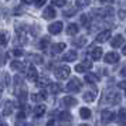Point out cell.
<instances>
[{
  "label": "cell",
  "instance_id": "cell-12",
  "mask_svg": "<svg viewBox=\"0 0 126 126\" xmlns=\"http://www.w3.org/2000/svg\"><path fill=\"white\" fill-rule=\"evenodd\" d=\"M27 78H29L30 81H37V78H38V74H37V69H35V67H29L27 68Z\"/></svg>",
  "mask_w": 126,
  "mask_h": 126
},
{
  "label": "cell",
  "instance_id": "cell-15",
  "mask_svg": "<svg viewBox=\"0 0 126 126\" xmlns=\"http://www.w3.org/2000/svg\"><path fill=\"white\" fill-rule=\"evenodd\" d=\"M63 103H64V106H67V108H72V106L77 105V99L72 96H65L63 99Z\"/></svg>",
  "mask_w": 126,
  "mask_h": 126
},
{
  "label": "cell",
  "instance_id": "cell-2",
  "mask_svg": "<svg viewBox=\"0 0 126 126\" xmlns=\"http://www.w3.org/2000/svg\"><path fill=\"white\" fill-rule=\"evenodd\" d=\"M71 74V68L67 67V65H61V67H58L55 69V77H57L58 79H67Z\"/></svg>",
  "mask_w": 126,
  "mask_h": 126
},
{
  "label": "cell",
  "instance_id": "cell-19",
  "mask_svg": "<svg viewBox=\"0 0 126 126\" xmlns=\"http://www.w3.org/2000/svg\"><path fill=\"white\" fill-rule=\"evenodd\" d=\"M10 67H12V69H17V71H23V69L26 68V64H24L23 61H13V63L10 64Z\"/></svg>",
  "mask_w": 126,
  "mask_h": 126
},
{
  "label": "cell",
  "instance_id": "cell-1",
  "mask_svg": "<svg viewBox=\"0 0 126 126\" xmlns=\"http://www.w3.org/2000/svg\"><path fill=\"white\" fill-rule=\"evenodd\" d=\"M103 101H105L106 103H109V105H118V103L120 102V95L118 94V92L109 91V92H106Z\"/></svg>",
  "mask_w": 126,
  "mask_h": 126
},
{
  "label": "cell",
  "instance_id": "cell-37",
  "mask_svg": "<svg viewBox=\"0 0 126 126\" xmlns=\"http://www.w3.org/2000/svg\"><path fill=\"white\" fill-rule=\"evenodd\" d=\"M13 54H14L16 57H21V55H23L24 52L21 51V50H14V51H13Z\"/></svg>",
  "mask_w": 126,
  "mask_h": 126
},
{
  "label": "cell",
  "instance_id": "cell-5",
  "mask_svg": "<svg viewBox=\"0 0 126 126\" xmlns=\"http://www.w3.org/2000/svg\"><path fill=\"white\" fill-rule=\"evenodd\" d=\"M110 34H112L110 30H103V31H101V33L95 37V41H96V43H105V41L109 40Z\"/></svg>",
  "mask_w": 126,
  "mask_h": 126
},
{
  "label": "cell",
  "instance_id": "cell-47",
  "mask_svg": "<svg viewBox=\"0 0 126 126\" xmlns=\"http://www.w3.org/2000/svg\"><path fill=\"white\" fill-rule=\"evenodd\" d=\"M0 126H7V123H4V122H3V123H0Z\"/></svg>",
  "mask_w": 126,
  "mask_h": 126
},
{
  "label": "cell",
  "instance_id": "cell-48",
  "mask_svg": "<svg viewBox=\"0 0 126 126\" xmlns=\"http://www.w3.org/2000/svg\"><path fill=\"white\" fill-rule=\"evenodd\" d=\"M79 126H89V125H86V123H84V125H79Z\"/></svg>",
  "mask_w": 126,
  "mask_h": 126
},
{
  "label": "cell",
  "instance_id": "cell-29",
  "mask_svg": "<svg viewBox=\"0 0 126 126\" xmlns=\"http://www.w3.org/2000/svg\"><path fill=\"white\" fill-rule=\"evenodd\" d=\"M89 3H91V0H77V7L84 9V7H86Z\"/></svg>",
  "mask_w": 126,
  "mask_h": 126
},
{
  "label": "cell",
  "instance_id": "cell-35",
  "mask_svg": "<svg viewBox=\"0 0 126 126\" xmlns=\"http://www.w3.org/2000/svg\"><path fill=\"white\" fill-rule=\"evenodd\" d=\"M85 69L86 68L82 65V64H78V65L75 67V71H77V72H85Z\"/></svg>",
  "mask_w": 126,
  "mask_h": 126
},
{
  "label": "cell",
  "instance_id": "cell-38",
  "mask_svg": "<svg viewBox=\"0 0 126 126\" xmlns=\"http://www.w3.org/2000/svg\"><path fill=\"white\" fill-rule=\"evenodd\" d=\"M6 55L4 54H0V65H4V63H6Z\"/></svg>",
  "mask_w": 126,
  "mask_h": 126
},
{
  "label": "cell",
  "instance_id": "cell-33",
  "mask_svg": "<svg viewBox=\"0 0 126 126\" xmlns=\"http://www.w3.org/2000/svg\"><path fill=\"white\" fill-rule=\"evenodd\" d=\"M75 14V9H69V10H65L64 12V16L65 17H71V16H74Z\"/></svg>",
  "mask_w": 126,
  "mask_h": 126
},
{
  "label": "cell",
  "instance_id": "cell-31",
  "mask_svg": "<svg viewBox=\"0 0 126 126\" xmlns=\"http://www.w3.org/2000/svg\"><path fill=\"white\" fill-rule=\"evenodd\" d=\"M81 64H82L86 69H92V61H91V60H88V58H86V60H84Z\"/></svg>",
  "mask_w": 126,
  "mask_h": 126
},
{
  "label": "cell",
  "instance_id": "cell-26",
  "mask_svg": "<svg viewBox=\"0 0 126 126\" xmlns=\"http://www.w3.org/2000/svg\"><path fill=\"white\" fill-rule=\"evenodd\" d=\"M47 85H50V79L48 78H40V79L37 81V86L38 88H44V86H47Z\"/></svg>",
  "mask_w": 126,
  "mask_h": 126
},
{
  "label": "cell",
  "instance_id": "cell-30",
  "mask_svg": "<svg viewBox=\"0 0 126 126\" xmlns=\"http://www.w3.org/2000/svg\"><path fill=\"white\" fill-rule=\"evenodd\" d=\"M31 58H33V61H34L35 64H43V63H44L43 57H41V55H38V54H33V55H31Z\"/></svg>",
  "mask_w": 126,
  "mask_h": 126
},
{
  "label": "cell",
  "instance_id": "cell-40",
  "mask_svg": "<svg viewBox=\"0 0 126 126\" xmlns=\"http://www.w3.org/2000/svg\"><path fill=\"white\" fill-rule=\"evenodd\" d=\"M81 23L86 24V16H85V14H82V16H81Z\"/></svg>",
  "mask_w": 126,
  "mask_h": 126
},
{
  "label": "cell",
  "instance_id": "cell-11",
  "mask_svg": "<svg viewBox=\"0 0 126 126\" xmlns=\"http://www.w3.org/2000/svg\"><path fill=\"white\" fill-rule=\"evenodd\" d=\"M55 9L54 7H47L46 10L43 12V17L46 18V20H51V18H54L55 17Z\"/></svg>",
  "mask_w": 126,
  "mask_h": 126
},
{
  "label": "cell",
  "instance_id": "cell-27",
  "mask_svg": "<svg viewBox=\"0 0 126 126\" xmlns=\"http://www.w3.org/2000/svg\"><path fill=\"white\" fill-rule=\"evenodd\" d=\"M7 34L4 33V31H1L0 33V47H6V44H7Z\"/></svg>",
  "mask_w": 126,
  "mask_h": 126
},
{
  "label": "cell",
  "instance_id": "cell-41",
  "mask_svg": "<svg viewBox=\"0 0 126 126\" xmlns=\"http://www.w3.org/2000/svg\"><path fill=\"white\" fill-rule=\"evenodd\" d=\"M122 54L126 55V44H125V47H122Z\"/></svg>",
  "mask_w": 126,
  "mask_h": 126
},
{
  "label": "cell",
  "instance_id": "cell-21",
  "mask_svg": "<svg viewBox=\"0 0 126 126\" xmlns=\"http://www.w3.org/2000/svg\"><path fill=\"white\" fill-rule=\"evenodd\" d=\"M46 94H44V92H41V94H33V95H31V101H33V102H41V101H43V99H46Z\"/></svg>",
  "mask_w": 126,
  "mask_h": 126
},
{
  "label": "cell",
  "instance_id": "cell-36",
  "mask_svg": "<svg viewBox=\"0 0 126 126\" xmlns=\"http://www.w3.org/2000/svg\"><path fill=\"white\" fill-rule=\"evenodd\" d=\"M119 88L126 92V81H120V82H119Z\"/></svg>",
  "mask_w": 126,
  "mask_h": 126
},
{
  "label": "cell",
  "instance_id": "cell-13",
  "mask_svg": "<svg viewBox=\"0 0 126 126\" xmlns=\"http://www.w3.org/2000/svg\"><path fill=\"white\" fill-rule=\"evenodd\" d=\"M77 60V52L75 51H68V52H65L63 55V61H65V63H71V61H75Z\"/></svg>",
  "mask_w": 126,
  "mask_h": 126
},
{
  "label": "cell",
  "instance_id": "cell-45",
  "mask_svg": "<svg viewBox=\"0 0 126 126\" xmlns=\"http://www.w3.org/2000/svg\"><path fill=\"white\" fill-rule=\"evenodd\" d=\"M120 123H122V126H126V119H123V120H120Z\"/></svg>",
  "mask_w": 126,
  "mask_h": 126
},
{
  "label": "cell",
  "instance_id": "cell-7",
  "mask_svg": "<svg viewBox=\"0 0 126 126\" xmlns=\"http://www.w3.org/2000/svg\"><path fill=\"white\" fill-rule=\"evenodd\" d=\"M48 31L51 33V34H60L61 31H63V23L61 21H55V23H52L48 26Z\"/></svg>",
  "mask_w": 126,
  "mask_h": 126
},
{
  "label": "cell",
  "instance_id": "cell-9",
  "mask_svg": "<svg viewBox=\"0 0 126 126\" xmlns=\"http://www.w3.org/2000/svg\"><path fill=\"white\" fill-rule=\"evenodd\" d=\"M123 43H125V38H123V35H115L113 37V40H112V43H110V46L113 47V48H119V47L123 46Z\"/></svg>",
  "mask_w": 126,
  "mask_h": 126
},
{
  "label": "cell",
  "instance_id": "cell-8",
  "mask_svg": "<svg viewBox=\"0 0 126 126\" xmlns=\"http://www.w3.org/2000/svg\"><path fill=\"white\" fill-rule=\"evenodd\" d=\"M89 55L94 61H98V60H101L102 58V48L101 47H94L91 51H89Z\"/></svg>",
  "mask_w": 126,
  "mask_h": 126
},
{
  "label": "cell",
  "instance_id": "cell-18",
  "mask_svg": "<svg viewBox=\"0 0 126 126\" xmlns=\"http://www.w3.org/2000/svg\"><path fill=\"white\" fill-rule=\"evenodd\" d=\"M12 112H13V102L12 101H6L4 109H3V115L4 116H9V115H12Z\"/></svg>",
  "mask_w": 126,
  "mask_h": 126
},
{
  "label": "cell",
  "instance_id": "cell-23",
  "mask_svg": "<svg viewBox=\"0 0 126 126\" xmlns=\"http://www.w3.org/2000/svg\"><path fill=\"white\" fill-rule=\"evenodd\" d=\"M61 89H63V86L60 84H50V92L51 94H60Z\"/></svg>",
  "mask_w": 126,
  "mask_h": 126
},
{
  "label": "cell",
  "instance_id": "cell-6",
  "mask_svg": "<svg viewBox=\"0 0 126 126\" xmlns=\"http://www.w3.org/2000/svg\"><path fill=\"white\" fill-rule=\"evenodd\" d=\"M105 63L106 64H116L118 61H119V54L118 52H113V51H110L108 52L106 55H105Z\"/></svg>",
  "mask_w": 126,
  "mask_h": 126
},
{
  "label": "cell",
  "instance_id": "cell-28",
  "mask_svg": "<svg viewBox=\"0 0 126 126\" xmlns=\"http://www.w3.org/2000/svg\"><path fill=\"white\" fill-rule=\"evenodd\" d=\"M85 44H86V38H85V37H81V38H77V40H74V46L84 47Z\"/></svg>",
  "mask_w": 126,
  "mask_h": 126
},
{
  "label": "cell",
  "instance_id": "cell-4",
  "mask_svg": "<svg viewBox=\"0 0 126 126\" xmlns=\"http://www.w3.org/2000/svg\"><path fill=\"white\" fill-rule=\"evenodd\" d=\"M115 119V113L112 110H109V109H103L102 113H101V122H102L103 125H106L109 122H112Z\"/></svg>",
  "mask_w": 126,
  "mask_h": 126
},
{
  "label": "cell",
  "instance_id": "cell-25",
  "mask_svg": "<svg viewBox=\"0 0 126 126\" xmlns=\"http://www.w3.org/2000/svg\"><path fill=\"white\" fill-rule=\"evenodd\" d=\"M50 43H51L50 37H44V38H43V40L40 41V48H41V50H46V48H48Z\"/></svg>",
  "mask_w": 126,
  "mask_h": 126
},
{
  "label": "cell",
  "instance_id": "cell-20",
  "mask_svg": "<svg viewBox=\"0 0 126 126\" xmlns=\"http://www.w3.org/2000/svg\"><path fill=\"white\" fill-rule=\"evenodd\" d=\"M79 115H81V118L82 119H89L91 118V109H88V108H81L79 109Z\"/></svg>",
  "mask_w": 126,
  "mask_h": 126
},
{
  "label": "cell",
  "instance_id": "cell-10",
  "mask_svg": "<svg viewBox=\"0 0 126 126\" xmlns=\"http://www.w3.org/2000/svg\"><path fill=\"white\" fill-rule=\"evenodd\" d=\"M46 105L44 103H38V105H35L34 109H33V113L37 116V118H40V116H43V115L46 113Z\"/></svg>",
  "mask_w": 126,
  "mask_h": 126
},
{
  "label": "cell",
  "instance_id": "cell-24",
  "mask_svg": "<svg viewBox=\"0 0 126 126\" xmlns=\"http://www.w3.org/2000/svg\"><path fill=\"white\" fill-rule=\"evenodd\" d=\"M58 118L63 120V122H71V120H72V116H71L69 112H61Z\"/></svg>",
  "mask_w": 126,
  "mask_h": 126
},
{
  "label": "cell",
  "instance_id": "cell-46",
  "mask_svg": "<svg viewBox=\"0 0 126 126\" xmlns=\"http://www.w3.org/2000/svg\"><path fill=\"white\" fill-rule=\"evenodd\" d=\"M1 92H3V84H0V96H1Z\"/></svg>",
  "mask_w": 126,
  "mask_h": 126
},
{
  "label": "cell",
  "instance_id": "cell-32",
  "mask_svg": "<svg viewBox=\"0 0 126 126\" xmlns=\"http://www.w3.org/2000/svg\"><path fill=\"white\" fill-rule=\"evenodd\" d=\"M65 0H52V4L54 6H58V7H63V6H65Z\"/></svg>",
  "mask_w": 126,
  "mask_h": 126
},
{
  "label": "cell",
  "instance_id": "cell-42",
  "mask_svg": "<svg viewBox=\"0 0 126 126\" xmlns=\"http://www.w3.org/2000/svg\"><path fill=\"white\" fill-rule=\"evenodd\" d=\"M120 75H122V77H126V71H125V68L120 71Z\"/></svg>",
  "mask_w": 126,
  "mask_h": 126
},
{
  "label": "cell",
  "instance_id": "cell-39",
  "mask_svg": "<svg viewBox=\"0 0 126 126\" xmlns=\"http://www.w3.org/2000/svg\"><path fill=\"white\" fill-rule=\"evenodd\" d=\"M119 17L120 18L126 17V10H119Z\"/></svg>",
  "mask_w": 126,
  "mask_h": 126
},
{
  "label": "cell",
  "instance_id": "cell-14",
  "mask_svg": "<svg viewBox=\"0 0 126 126\" xmlns=\"http://www.w3.org/2000/svg\"><path fill=\"white\" fill-rule=\"evenodd\" d=\"M65 44L64 43H57V44H54V46L51 47V52L52 54H60V52H63L64 50H65Z\"/></svg>",
  "mask_w": 126,
  "mask_h": 126
},
{
  "label": "cell",
  "instance_id": "cell-44",
  "mask_svg": "<svg viewBox=\"0 0 126 126\" xmlns=\"http://www.w3.org/2000/svg\"><path fill=\"white\" fill-rule=\"evenodd\" d=\"M101 1H102V3H112L113 0H101Z\"/></svg>",
  "mask_w": 126,
  "mask_h": 126
},
{
  "label": "cell",
  "instance_id": "cell-43",
  "mask_svg": "<svg viewBox=\"0 0 126 126\" xmlns=\"http://www.w3.org/2000/svg\"><path fill=\"white\" fill-rule=\"evenodd\" d=\"M21 1H23V3H26V4H30V3H31L33 0H21Z\"/></svg>",
  "mask_w": 126,
  "mask_h": 126
},
{
  "label": "cell",
  "instance_id": "cell-17",
  "mask_svg": "<svg viewBox=\"0 0 126 126\" xmlns=\"http://www.w3.org/2000/svg\"><path fill=\"white\" fill-rule=\"evenodd\" d=\"M95 98H96V91L94 89V91H88L84 94V101L86 102H92V101H95Z\"/></svg>",
  "mask_w": 126,
  "mask_h": 126
},
{
  "label": "cell",
  "instance_id": "cell-16",
  "mask_svg": "<svg viewBox=\"0 0 126 126\" xmlns=\"http://www.w3.org/2000/svg\"><path fill=\"white\" fill-rule=\"evenodd\" d=\"M78 31H79V27H78L75 23L68 24V27H67V34L68 35H75Z\"/></svg>",
  "mask_w": 126,
  "mask_h": 126
},
{
  "label": "cell",
  "instance_id": "cell-3",
  "mask_svg": "<svg viewBox=\"0 0 126 126\" xmlns=\"http://www.w3.org/2000/svg\"><path fill=\"white\" fill-rule=\"evenodd\" d=\"M81 88H82V82H81L78 78H72L71 81H68L67 84V89L69 92H79Z\"/></svg>",
  "mask_w": 126,
  "mask_h": 126
},
{
  "label": "cell",
  "instance_id": "cell-22",
  "mask_svg": "<svg viewBox=\"0 0 126 126\" xmlns=\"http://www.w3.org/2000/svg\"><path fill=\"white\" fill-rule=\"evenodd\" d=\"M98 79H99V78H98L95 74H86L85 75V81L88 84H95V82H98Z\"/></svg>",
  "mask_w": 126,
  "mask_h": 126
},
{
  "label": "cell",
  "instance_id": "cell-34",
  "mask_svg": "<svg viewBox=\"0 0 126 126\" xmlns=\"http://www.w3.org/2000/svg\"><path fill=\"white\" fill-rule=\"evenodd\" d=\"M46 1L47 0H34V4H35V7H43L46 4Z\"/></svg>",
  "mask_w": 126,
  "mask_h": 126
}]
</instances>
